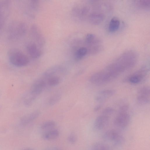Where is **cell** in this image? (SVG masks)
I'll list each match as a JSON object with an SVG mask.
<instances>
[{"instance_id":"cell-1","label":"cell","mask_w":150,"mask_h":150,"mask_svg":"<svg viewBox=\"0 0 150 150\" xmlns=\"http://www.w3.org/2000/svg\"><path fill=\"white\" fill-rule=\"evenodd\" d=\"M137 55L132 50H128L121 54L114 62L108 65L112 71L120 75L136 64Z\"/></svg>"},{"instance_id":"cell-2","label":"cell","mask_w":150,"mask_h":150,"mask_svg":"<svg viewBox=\"0 0 150 150\" xmlns=\"http://www.w3.org/2000/svg\"><path fill=\"white\" fill-rule=\"evenodd\" d=\"M8 55L10 62L17 67H22L26 65L29 62L28 58L20 50L12 48L8 51Z\"/></svg>"},{"instance_id":"cell-3","label":"cell","mask_w":150,"mask_h":150,"mask_svg":"<svg viewBox=\"0 0 150 150\" xmlns=\"http://www.w3.org/2000/svg\"><path fill=\"white\" fill-rule=\"evenodd\" d=\"M117 77L114 74L105 69L92 74L90 78L89 81L92 83L100 85L109 83Z\"/></svg>"},{"instance_id":"cell-4","label":"cell","mask_w":150,"mask_h":150,"mask_svg":"<svg viewBox=\"0 0 150 150\" xmlns=\"http://www.w3.org/2000/svg\"><path fill=\"white\" fill-rule=\"evenodd\" d=\"M27 26L25 23L20 21L12 23L9 25L8 33L9 38L16 39L24 35L27 31Z\"/></svg>"},{"instance_id":"cell-5","label":"cell","mask_w":150,"mask_h":150,"mask_svg":"<svg viewBox=\"0 0 150 150\" xmlns=\"http://www.w3.org/2000/svg\"><path fill=\"white\" fill-rule=\"evenodd\" d=\"M84 42L88 51V53L96 54L100 52L102 48L100 40L94 34H88L85 36Z\"/></svg>"},{"instance_id":"cell-6","label":"cell","mask_w":150,"mask_h":150,"mask_svg":"<svg viewBox=\"0 0 150 150\" xmlns=\"http://www.w3.org/2000/svg\"><path fill=\"white\" fill-rule=\"evenodd\" d=\"M103 138L106 140L113 142L116 145H122L125 141L123 136L117 130L113 129L105 132L103 135Z\"/></svg>"},{"instance_id":"cell-7","label":"cell","mask_w":150,"mask_h":150,"mask_svg":"<svg viewBox=\"0 0 150 150\" xmlns=\"http://www.w3.org/2000/svg\"><path fill=\"white\" fill-rule=\"evenodd\" d=\"M130 120V116L127 111H119L114 120L113 123L115 127L120 129H124L129 125Z\"/></svg>"},{"instance_id":"cell-8","label":"cell","mask_w":150,"mask_h":150,"mask_svg":"<svg viewBox=\"0 0 150 150\" xmlns=\"http://www.w3.org/2000/svg\"><path fill=\"white\" fill-rule=\"evenodd\" d=\"M90 8L86 5L74 6L71 11V14L74 18L76 20H83L88 15Z\"/></svg>"},{"instance_id":"cell-9","label":"cell","mask_w":150,"mask_h":150,"mask_svg":"<svg viewBox=\"0 0 150 150\" xmlns=\"http://www.w3.org/2000/svg\"><path fill=\"white\" fill-rule=\"evenodd\" d=\"M30 33L32 37L39 47H42L45 45V39L37 25L34 24L31 26Z\"/></svg>"},{"instance_id":"cell-10","label":"cell","mask_w":150,"mask_h":150,"mask_svg":"<svg viewBox=\"0 0 150 150\" xmlns=\"http://www.w3.org/2000/svg\"><path fill=\"white\" fill-rule=\"evenodd\" d=\"M147 71L146 67L141 68L129 76L127 79L128 81L133 84L139 83L145 78Z\"/></svg>"},{"instance_id":"cell-11","label":"cell","mask_w":150,"mask_h":150,"mask_svg":"<svg viewBox=\"0 0 150 150\" xmlns=\"http://www.w3.org/2000/svg\"><path fill=\"white\" fill-rule=\"evenodd\" d=\"M150 88L148 86H144L140 88L137 93V100L140 104H145L150 101Z\"/></svg>"},{"instance_id":"cell-12","label":"cell","mask_w":150,"mask_h":150,"mask_svg":"<svg viewBox=\"0 0 150 150\" xmlns=\"http://www.w3.org/2000/svg\"><path fill=\"white\" fill-rule=\"evenodd\" d=\"M9 5L8 1H0V28L4 25L8 16Z\"/></svg>"},{"instance_id":"cell-13","label":"cell","mask_w":150,"mask_h":150,"mask_svg":"<svg viewBox=\"0 0 150 150\" xmlns=\"http://www.w3.org/2000/svg\"><path fill=\"white\" fill-rule=\"evenodd\" d=\"M109 121V116L101 114L95 120L93 128L96 131H100L105 128L108 125Z\"/></svg>"},{"instance_id":"cell-14","label":"cell","mask_w":150,"mask_h":150,"mask_svg":"<svg viewBox=\"0 0 150 150\" xmlns=\"http://www.w3.org/2000/svg\"><path fill=\"white\" fill-rule=\"evenodd\" d=\"M27 51L32 58L37 59L40 57L42 54V51L36 43L33 42L27 43L26 46Z\"/></svg>"},{"instance_id":"cell-15","label":"cell","mask_w":150,"mask_h":150,"mask_svg":"<svg viewBox=\"0 0 150 150\" xmlns=\"http://www.w3.org/2000/svg\"><path fill=\"white\" fill-rule=\"evenodd\" d=\"M45 81L42 79L35 81L32 85L30 92L38 96L43 91L45 87Z\"/></svg>"},{"instance_id":"cell-16","label":"cell","mask_w":150,"mask_h":150,"mask_svg":"<svg viewBox=\"0 0 150 150\" xmlns=\"http://www.w3.org/2000/svg\"><path fill=\"white\" fill-rule=\"evenodd\" d=\"M65 70L64 67L61 65H55L49 68L43 73V77L46 79L54 76L58 74L63 73Z\"/></svg>"},{"instance_id":"cell-17","label":"cell","mask_w":150,"mask_h":150,"mask_svg":"<svg viewBox=\"0 0 150 150\" xmlns=\"http://www.w3.org/2000/svg\"><path fill=\"white\" fill-rule=\"evenodd\" d=\"M104 14L98 11H93L88 16V19L90 22L94 25L101 23L104 18Z\"/></svg>"},{"instance_id":"cell-18","label":"cell","mask_w":150,"mask_h":150,"mask_svg":"<svg viewBox=\"0 0 150 150\" xmlns=\"http://www.w3.org/2000/svg\"><path fill=\"white\" fill-rule=\"evenodd\" d=\"M40 114L38 110H36L23 117L21 119V123L23 125H25L36 119Z\"/></svg>"},{"instance_id":"cell-19","label":"cell","mask_w":150,"mask_h":150,"mask_svg":"<svg viewBox=\"0 0 150 150\" xmlns=\"http://www.w3.org/2000/svg\"><path fill=\"white\" fill-rule=\"evenodd\" d=\"M115 93L114 90L107 89L100 91L96 97V100L98 101H102L106 99L113 95Z\"/></svg>"},{"instance_id":"cell-20","label":"cell","mask_w":150,"mask_h":150,"mask_svg":"<svg viewBox=\"0 0 150 150\" xmlns=\"http://www.w3.org/2000/svg\"><path fill=\"white\" fill-rule=\"evenodd\" d=\"M59 135V131L57 129H53L47 131L43 134L42 137L45 140H51L56 139Z\"/></svg>"},{"instance_id":"cell-21","label":"cell","mask_w":150,"mask_h":150,"mask_svg":"<svg viewBox=\"0 0 150 150\" xmlns=\"http://www.w3.org/2000/svg\"><path fill=\"white\" fill-rule=\"evenodd\" d=\"M88 53L86 47H81L78 48L74 52V56L75 60L79 61L82 59Z\"/></svg>"},{"instance_id":"cell-22","label":"cell","mask_w":150,"mask_h":150,"mask_svg":"<svg viewBox=\"0 0 150 150\" xmlns=\"http://www.w3.org/2000/svg\"><path fill=\"white\" fill-rule=\"evenodd\" d=\"M120 26L119 20L116 17L112 18L110 21L108 26V30L110 32H115L119 28Z\"/></svg>"},{"instance_id":"cell-23","label":"cell","mask_w":150,"mask_h":150,"mask_svg":"<svg viewBox=\"0 0 150 150\" xmlns=\"http://www.w3.org/2000/svg\"><path fill=\"white\" fill-rule=\"evenodd\" d=\"M37 97V96L29 92L24 98V102L25 104L27 106H31Z\"/></svg>"},{"instance_id":"cell-24","label":"cell","mask_w":150,"mask_h":150,"mask_svg":"<svg viewBox=\"0 0 150 150\" xmlns=\"http://www.w3.org/2000/svg\"><path fill=\"white\" fill-rule=\"evenodd\" d=\"M55 123L53 121H48L43 123L41 126V128L44 130L48 131L54 129L55 126Z\"/></svg>"},{"instance_id":"cell-25","label":"cell","mask_w":150,"mask_h":150,"mask_svg":"<svg viewBox=\"0 0 150 150\" xmlns=\"http://www.w3.org/2000/svg\"><path fill=\"white\" fill-rule=\"evenodd\" d=\"M61 97V95L59 93H56L53 95L49 99V105L52 106L56 104L60 100Z\"/></svg>"},{"instance_id":"cell-26","label":"cell","mask_w":150,"mask_h":150,"mask_svg":"<svg viewBox=\"0 0 150 150\" xmlns=\"http://www.w3.org/2000/svg\"><path fill=\"white\" fill-rule=\"evenodd\" d=\"M60 79L58 76H54L50 77L47 79L48 84L51 86L58 85L60 83Z\"/></svg>"},{"instance_id":"cell-27","label":"cell","mask_w":150,"mask_h":150,"mask_svg":"<svg viewBox=\"0 0 150 150\" xmlns=\"http://www.w3.org/2000/svg\"><path fill=\"white\" fill-rule=\"evenodd\" d=\"M90 150H108L107 145L101 142L96 143L91 146Z\"/></svg>"},{"instance_id":"cell-28","label":"cell","mask_w":150,"mask_h":150,"mask_svg":"<svg viewBox=\"0 0 150 150\" xmlns=\"http://www.w3.org/2000/svg\"><path fill=\"white\" fill-rule=\"evenodd\" d=\"M136 4L139 7L144 9H148L150 6V1L142 0L135 1Z\"/></svg>"},{"instance_id":"cell-29","label":"cell","mask_w":150,"mask_h":150,"mask_svg":"<svg viewBox=\"0 0 150 150\" xmlns=\"http://www.w3.org/2000/svg\"><path fill=\"white\" fill-rule=\"evenodd\" d=\"M114 111L113 109L108 107L104 109L102 111V114L110 116L114 113Z\"/></svg>"},{"instance_id":"cell-30","label":"cell","mask_w":150,"mask_h":150,"mask_svg":"<svg viewBox=\"0 0 150 150\" xmlns=\"http://www.w3.org/2000/svg\"><path fill=\"white\" fill-rule=\"evenodd\" d=\"M68 141L71 144H74L76 142L77 138L76 135L73 133L70 134L68 137Z\"/></svg>"},{"instance_id":"cell-31","label":"cell","mask_w":150,"mask_h":150,"mask_svg":"<svg viewBox=\"0 0 150 150\" xmlns=\"http://www.w3.org/2000/svg\"><path fill=\"white\" fill-rule=\"evenodd\" d=\"M52 150H62V149L59 148H55Z\"/></svg>"},{"instance_id":"cell-32","label":"cell","mask_w":150,"mask_h":150,"mask_svg":"<svg viewBox=\"0 0 150 150\" xmlns=\"http://www.w3.org/2000/svg\"><path fill=\"white\" fill-rule=\"evenodd\" d=\"M24 150H33V149L30 148H27L26 149Z\"/></svg>"}]
</instances>
